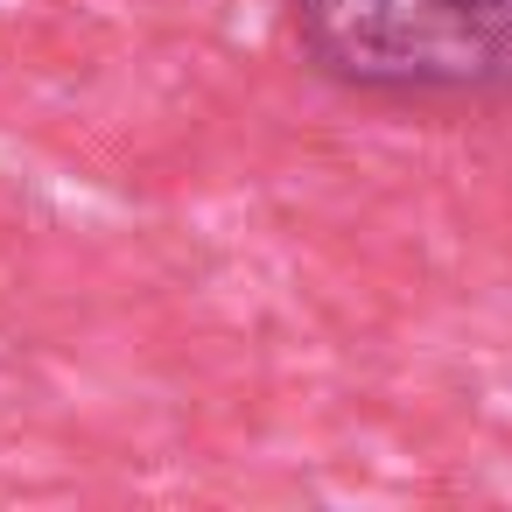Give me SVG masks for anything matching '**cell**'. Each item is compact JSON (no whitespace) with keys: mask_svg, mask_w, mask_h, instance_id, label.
<instances>
[{"mask_svg":"<svg viewBox=\"0 0 512 512\" xmlns=\"http://www.w3.org/2000/svg\"><path fill=\"white\" fill-rule=\"evenodd\" d=\"M302 64L372 106L512 99V0H288Z\"/></svg>","mask_w":512,"mask_h":512,"instance_id":"obj_1","label":"cell"}]
</instances>
